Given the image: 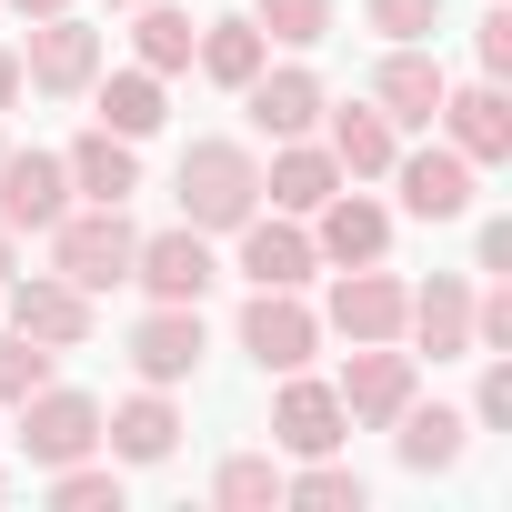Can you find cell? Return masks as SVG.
<instances>
[{
    "label": "cell",
    "instance_id": "1",
    "mask_svg": "<svg viewBox=\"0 0 512 512\" xmlns=\"http://www.w3.org/2000/svg\"><path fill=\"white\" fill-rule=\"evenodd\" d=\"M262 211V161L241 141H191L181 151V221L191 231H241Z\"/></svg>",
    "mask_w": 512,
    "mask_h": 512
},
{
    "label": "cell",
    "instance_id": "2",
    "mask_svg": "<svg viewBox=\"0 0 512 512\" xmlns=\"http://www.w3.org/2000/svg\"><path fill=\"white\" fill-rule=\"evenodd\" d=\"M131 251H141V231L121 221V201H91V211H61V221H51V272L81 282V292L131 282Z\"/></svg>",
    "mask_w": 512,
    "mask_h": 512
},
{
    "label": "cell",
    "instance_id": "3",
    "mask_svg": "<svg viewBox=\"0 0 512 512\" xmlns=\"http://www.w3.org/2000/svg\"><path fill=\"white\" fill-rule=\"evenodd\" d=\"M342 412H352V432H392V412L422 392V352H402V342H352V362H342Z\"/></svg>",
    "mask_w": 512,
    "mask_h": 512
},
{
    "label": "cell",
    "instance_id": "4",
    "mask_svg": "<svg viewBox=\"0 0 512 512\" xmlns=\"http://www.w3.org/2000/svg\"><path fill=\"white\" fill-rule=\"evenodd\" d=\"M21 81H31V91H51V101H81V91L101 81V31H91V21H71V11L31 21V41H21Z\"/></svg>",
    "mask_w": 512,
    "mask_h": 512
},
{
    "label": "cell",
    "instance_id": "5",
    "mask_svg": "<svg viewBox=\"0 0 512 512\" xmlns=\"http://www.w3.org/2000/svg\"><path fill=\"white\" fill-rule=\"evenodd\" d=\"M21 452H31L41 472H61V462L101 452V402H91V392H71V382H41V392L21 402Z\"/></svg>",
    "mask_w": 512,
    "mask_h": 512
},
{
    "label": "cell",
    "instance_id": "6",
    "mask_svg": "<svg viewBox=\"0 0 512 512\" xmlns=\"http://www.w3.org/2000/svg\"><path fill=\"white\" fill-rule=\"evenodd\" d=\"M241 352L262 362V372H312L322 312H312L302 292H251V302H241Z\"/></svg>",
    "mask_w": 512,
    "mask_h": 512
},
{
    "label": "cell",
    "instance_id": "7",
    "mask_svg": "<svg viewBox=\"0 0 512 512\" xmlns=\"http://www.w3.org/2000/svg\"><path fill=\"white\" fill-rule=\"evenodd\" d=\"M402 312H412V292L382 262H352V272H332L322 332H342V342H402Z\"/></svg>",
    "mask_w": 512,
    "mask_h": 512
},
{
    "label": "cell",
    "instance_id": "8",
    "mask_svg": "<svg viewBox=\"0 0 512 512\" xmlns=\"http://www.w3.org/2000/svg\"><path fill=\"white\" fill-rule=\"evenodd\" d=\"M0 302H11V332H31V342H51V352H81V342H91V292L61 282V272H31V282L11 272Z\"/></svg>",
    "mask_w": 512,
    "mask_h": 512
},
{
    "label": "cell",
    "instance_id": "9",
    "mask_svg": "<svg viewBox=\"0 0 512 512\" xmlns=\"http://www.w3.org/2000/svg\"><path fill=\"white\" fill-rule=\"evenodd\" d=\"M231 241H241V282H251V292H302V282L322 272V251H312V231H302L292 211H282V221L251 211Z\"/></svg>",
    "mask_w": 512,
    "mask_h": 512
},
{
    "label": "cell",
    "instance_id": "10",
    "mask_svg": "<svg viewBox=\"0 0 512 512\" xmlns=\"http://www.w3.org/2000/svg\"><path fill=\"white\" fill-rule=\"evenodd\" d=\"M131 282L151 292V302H201L211 282H221V262H211V231H151L141 251H131Z\"/></svg>",
    "mask_w": 512,
    "mask_h": 512
},
{
    "label": "cell",
    "instance_id": "11",
    "mask_svg": "<svg viewBox=\"0 0 512 512\" xmlns=\"http://www.w3.org/2000/svg\"><path fill=\"white\" fill-rule=\"evenodd\" d=\"M131 372L141 382H191L201 372V302H151L141 322H131Z\"/></svg>",
    "mask_w": 512,
    "mask_h": 512
},
{
    "label": "cell",
    "instance_id": "12",
    "mask_svg": "<svg viewBox=\"0 0 512 512\" xmlns=\"http://www.w3.org/2000/svg\"><path fill=\"white\" fill-rule=\"evenodd\" d=\"M342 432H352L342 392H332V382H312V372H282V402H272V442H282L292 462H312V452H342Z\"/></svg>",
    "mask_w": 512,
    "mask_h": 512
},
{
    "label": "cell",
    "instance_id": "13",
    "mask_svg": "<svg viewBox=\"0 0 512 512\" xmlns=\"http://www.w3.org/2000/svg\"><path fill=\"white\" fill-rule=\"evenodd\" d=\"M101 452H111V462H131V472L171 462V452H181V412H171V392H161V382H141L131 402H111V412H101Z\"/></svg>",
    "mask_w": 512,
    "mask_h": 512
},
{
    "label": "cell",
    "instance_id": "14",
    "mask_svg": "<svg viewBox=\"0 0 512 512\" xmlns=\"http://www.w3.org/2000/svg\"><path fill=\"white\" fill-rule=\"evenodd\" d=\"M382 181H402V211L412 221H462L472 211V161L442 141V151H392V171Z\"/></svg>",
    "mask_w": 512,
    "mask_h": 512
},
{
    "label": "cell",
    "instance_id": "15",
    "mask_svg": "<svg viewBox=\"0 0 512 512\" xmlns=\"http://www.w3.org/2000/svg\"><path fill=\"white\" fill-rule=\"evenodd\" d=\"M61 211H71L61 151H0V221H11V231H51Z\"/></svg>",
    "mask_w": 512,
    "mask_h": 512
},
{
    "label": "cell",
    "instance_id": "16",
    "mask_svg": "<svg viewBox=\"0 0 512 512\" xmlns=\"http://www.w3.org/2000/svg\"><path fill=\"white\" fill-rule=\"evenodd\" d=\"M432 121L452 131V151H462L472 171L512 161V101H502V81H472V91H442V111H432Z\"/></svg>",
    "mask_w": 512,
    "mask_h": 512
},
{
    "label": "cell",
    "instance_id": "17",
    "mask_svg": "<svg viewBox=\"0 0 512 512\" xmlns=\"http://www.w3.org/2000/svg\"><path fill=\"white\" fill-rule=\"evenodd\" d=\"M312 251H322L332 272L382 262V251H392V211H382V201H362V191H332V201L312 211Z\"/></svg>",
    "mask_w": 512,
    "mask_h": 512
},
{
    "label": "cell",
    "instance_id": "18",
    "mask_svg": "<svg viewBox=\"0 0 512 512\" xmlns=\"http://www.w3.org/2000/svg\"><path fill=\"white\" fill-rule=\"evenodd\" d=\"M442 91H452V81H442V61H432L422 41H392V61L372 71V101H382L392 131H422V121L442 111Z\"/></svg>",
    "mask_w": 512,
    "mask_h": 512
},
{
    "label": "cell",
    "instance_id": "19",
    "mask_svg": "<svg viewBox=\"0 0 512 512\" xmlns=\"http://www.w3.org/2000/svg\"><path fill=\"white\" fill-rule=\"evenodd\" d=\"M241 101H251V121H262L272 141H302V131H322V111H332V101H322V81H312L302 61H292V71H272V61H262V71L241 81Z\"/></svg>",
    "mask_w": 512,
    "mask_h": 512
},
{
    "label": "cell",
    "instance_id": "20",
    "mask_svg": "<svg viewBox=\"0 0 512 512\" xmlns=\"http://www.w3.org/2000/svg\"><path fill=\"white\" fill-rule=\"evenodd\" d=\"M332 191H342V161H332L312 131H302V141H282V151H272V171H262V201H272V211H292V221H312Z\"/></svg>",
    "mask_w": 512,
    "mask_h": 512
},
{
    "label": "cell",
    "instance_id": "21",
    "mask_svg": "<svg viewBox=\"0 0 512 512\" xmlns=\"http://www.w3.org/2000/svg\"><path fill=\"white\" fill-rule=\"evenodd\" d=\"M402 332L432 352V362H462L472 352V282H452V272H432L422 292H412V312H402Z\"/></svg>",
    "mask_w": 512,
    "mask_h": 512
},
{
    "label": "cell",
    "instance_id": "22",
    "mask_svg": "<svg viewBox=\"0 0 512 512\" xmlns=\"http://www.w3.org/2000/svg\"><path fill=\"white\" fill-rule=\"evenodd\" d=\"M462 442H472V412H452V402H402V412H392V452H402V472H452Z\"/></svg>",
    "mask_w": 512,
    "mask_h": 512
},
{
    "label": "cell",
    "instance_id": "23",
    "mask_svg": "<svg viewBox=\"0 0 512 512\" xmlns=\"http://www.w3.org/2000/svg\"><path fill=\"white\" fill-rule=\"evenodd\" d=\"M322 121H332V141H322V151L342 161V181H382V171H392L402 131L382 121V101H342V111H322Z\"/></svg>",
    "mask_w": 512,
    "mask_h": 512
},
{
    "label": "cell",
    "instance_id": "24",
    "mask_svg": "<svg viewBox=\"0 0 512 512\" xmlns=\"http://www.w3.org/2000/svg\"><path fill=\"white\" fill-rule=\"evenodd\" d=\"M61 171H71V191H81V201H131V191H141V151H131L121 131H101V121L61 151Z\"/></svg>",
    "mask_w": 512,
    "mask_h": 512
},
{
    "label": "cell",
    "instance_id": "25",
    "mask_svg": "<svg viewBox=\"0 0 512 512\" xmlns=\"http://www.w3.org/2000/svg\"><path fill=\"white\" fill-rule=\"evenodd\" d=\"M91 111H101V131H121V141H151L171 101H161V71H141V61H131V71L91 81Z\"/></svg>",
    "mask_w": 512,
    "mask_h": 512
},
{
    "label": "cell",
    "instance_id": "26",
    "mask_svg": "<svg viewBox=\"0 0 512 512\" xmlns=\"http://www.w3.org/2000/svg\"><path fill=\"white\" fill-rule=\"evenodd\" d=\"M262 61H272V41L251 31V11H241V21H211V31L191 41V71H201V81H221V91H241Z\"/></svg>",
    "mask_w": 512,
    "mask_h": 512
},
{
    "label": "cell",
    "instance_id": "27",
    "mask_svg": "<svg viewBox=\"0 0 512 512\" xmlns=\"http://www.w3.org/2000/svg\"><path fill=\"white\" fill-rule=\"evenodd\" d=\"M131 11H141V21H131V61H141V71H161V81H171V71H191V41H201V31H191V11H171V0H131Z\"/></svg>",
    "mask_w": 512,
    "mask_h": 512
},
{
    "label": "cell",
    "instance_id": "28",
    "mask_svg": "<svg viewBox=\"0 0 512 512\" xmlns=\"http://www.w3.org/2000/svg\"><path fill=\"white\" fill-rule=\"evenodd\" d=\"M282 502H302V512H362V502H372V482H362L352 462L312 452L302 472H282Z\"/></svg>",
    "mask_w": 512,
    "mask_h": 512
},
{
    "label": "cell",
    "instance_id": "29",
    "mask_svg": "<svg viewBox=\"0 0 512 512\" xmlns=\"http://www.w3.org/2000/svg\"><path fill=\"white\" fill-rule=\"evenodd\" d=\"M211 502H221V512H272V502H282V462H272V452H231V462L211 472Z\"/></svg>",
    "mask_w": 512,
    "mask_h": 512
},
{
    "label": "cell",
    "instance_id": "30",
    "mask_svg": "<svg viewBox=\"0 0 512 512\" xmlns=\"http://www.w3.org/2000/svg\"><path fill=\"white\" fill-rule=\"evenodd\" d=\"M41 382H61V352H51V342H31V332H0V402L21 412Z\"/></svg>",
    "mask_w": 512,
    "mask_h": 512
},
{
    "label": "cell",
    "instance_id": "31",
    "mask_svg": "<svg viewBox=\"0 0 512 512\" xmlns=\"http://www.w3.org/2000/svg\"><path fill=\"white\" fill-rule=\"evenodd\" d=\"M251 31L312 51V41H332V0H251Z\"/></svg>",
    "mask_w": 512,
    "mask_h": 512
},
{
    "label": "cell",
    "instance_id": "32",
    "mask_svg": "<svg viewBox=\"0 0 512 512\" xmlns=\"http://www.w3.org/2000/svg\"><path fill=\"white\" fill-rule=\"evenodd\" d=\"M51 502H61V512H121V462H91V452L61 462V472H51Z\"/></svg>",
    "mask_w": 512,
    "mask_h": 512
},
{
    "label": "cell",
    "instance_id": "33",
    "mask_svg": "<svg viewBox=\"0 0 512 512\" xmlns=\"http://www.w3.org/2000/svg\"><path fill=\"white\" fill-rule=\"evenodd\" d=\"M362 11H372L382 41H432L442 31V0H362Z\"/></svg>",
    "mask_w": 512,
    "mask_h": 512
},
{
    "label": "cell",
    "instance_id": "34",
    "mask_svg": "<svg viewBox=\"0 0 512 512\" xmlns=\"http://www.w3.org/2000/svg\"><path fill=\"white\" fill-rule=\"evenodd\" d=\"M512 422V352H482V392H472V432Z\"/></svg>",
    "mask_w": 512,
    "mask_h": 512
},
{
    "label": "cell",
    "instance_id": "35",
    "mask_svg": "<svg viewBox=\"0 0 512 512\" xmlns=\"http://www.w3.org/2000/svg\"><path fill=\"white\" fill-rule=\"evenodd\" d=\"M472 352H512V292H472Z\"/></svg>",
    "mask_w": 512,
    "mask_h": 512
},
{
    "label": "cell",
    "instance_id": "36",
    "mask_svg": "<svg viewBox=\"0 0 512 512\" xmlns=\"http://www.w3.org/2000/svg\"><path fill=\"white\" fill-rule=\"evenodd\" d=\"M512 71V11H482V81Z\"/></svg>",
    "mask_w": 512,
    "mask_h": 512
},
{
    "label": "cell",
    "instance_id": "37",
    "mask_svg": "<svg viewBox=\"0 0 512 512\" xmlns=\"http://www.w3.org/2000/svg\"><path fill=\"white\" fill-rule=\"evenodd\" d=\"M472 262H482L492 282H512V221H482V241H472Z\"/></svg>",
    "mask_w": 512,
    "mask_h": 512
},
{
    "label": "cell",
    "instance_id": "38",
    "mask_svg": "<svg viewBox=\"0 0 512 512\" xmlns=\"http://www.w3.org/2000/svg\"><path fill=\"white\" fill-rule=\"evenodd\" d=\"M11 101H21V51L0 41V111H11Z\"/></svg>",
    "mask_w": 512,
    "mask_h": 512
},
{
    "label": "cell",
    "instance_id": "39",
    "mask_svg": "<svg viewBox=\"0 0 512 512\" xmlns=\"http://www.w3.org/2000/svg\"><path fill=\"white\" fill-rule=\"evenodd\" d=\"M11 241H21V231H11V221H0V282H11V272H21V251H11Z\"/></svg>",
    "mask_w": 512,
    "mask_h": 512
},
{
    "label": "cell",
    "instance_id": "40",
    "mask_svg": "<svg viewBox=\"0 0 512 512\" xmlns=\"http://www.w3.org/2000/svg\"><path fill=\"white\" fill-rule=\"evenodd\" d=\"M11 11H21V21H51V11H71V0H11Z\"/></svg>",
    "mask_w": 512,
    "mask_h": 512
},
{
    "label": "cell",
    "instance_id": "41",
    "mask_svg": "<svg viewBox=\"0 0 512 512\" xmlns=\"http://www.w3.org/2000/svg\"><path fill=\"white\" fill-rule=\"evenodd\" d=\"M0 492H11V472H0Z\"/></svg>",
    "mask_w": 512,
    "mask_h": 512
},
{
    "label": "cell",
    "instance_id": "42",
    "mask_svg": "<svg viewBox=\"0 0 512 512\" xmlns=\"http://www.w3.org/2000/svg\"><path fill=\"white\" fill-rule=\"evenodd\" d=\"M111 11H131V0H111Z\"/></svg>",
    "mask_w": 512,
    "mask_h": 512
},
{
    "label": "cell",
    "instance_id": "43",
    "mask_svg": "<svg viewBox=\"0 0 512 512\" xmlns=\"http://www.w3.org/2000/svg\"><path fill=\"white\" fill-rule=\"evenodd\" d=\"M0 151H11V141H0Z\"/></svg>",
    "mask_w": 512,
    "mask_h": 512
}]
</instances>
